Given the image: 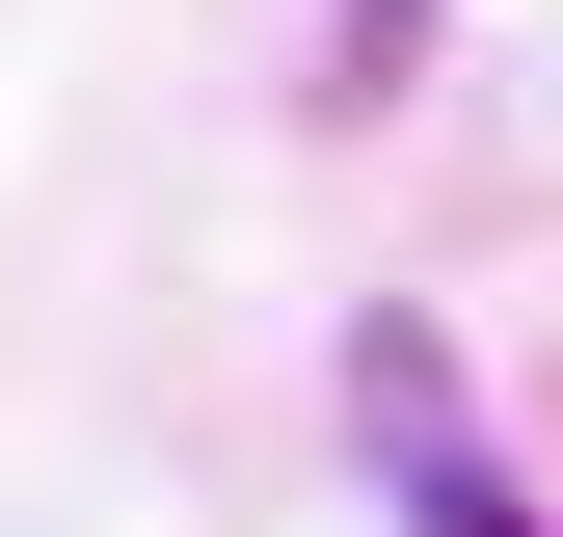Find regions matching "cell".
<instances>
[{
    "mask_svg": "<svg viewBox=\"0 0 563 537\" xmlns=\"http://www.w3.org/2000/svg\"><path fill=\"white\" fill-rule=\"evenodd\" d=\"M349 403H376V484H402V537H537V484L456 430V376H430V322H376L349 350Z\"/></svg>",
    "mask_w": 563,
    "mask_h": 537,
    "instance_id": "cell-1",
    "label": "cell"
}]
</instances>
